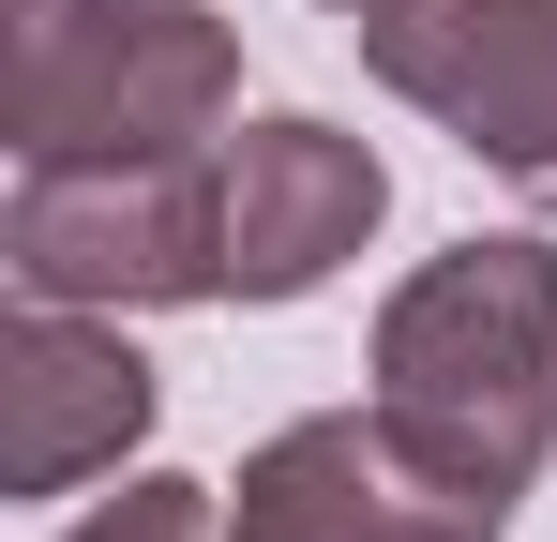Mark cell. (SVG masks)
Wrapping results in <instances>:
<instances>
[{
  "instance_id": "obj_2",
  "label": "cell",
  "mask_w": 557,
  "mask_h": 542,
  "mask_svg": "<svg viewBox=\"0 0 557 542\" xmlns=\"http://www.w3.org/2000/svg\"><path fill=\"white\" fill-rule=\"evenodd\" d=\"M242 106V46L196 0H0L15 167H182Z\"/></svg>"
},
{
  "instance_id": "obj_4",
  "label": "cell",
  "mask_w": 557,
  "mask_h": 542,
  "mask_svg": "<svg viewBox=\"0 0 557 542\" xmlns=\"http://www.w3.org/2000/svg\"><path fill=\"white\" fill-rule=\"evenodd\" d=\"M332 15L467 167L557 211V0H332Z\"/></svg>"
},
{
  "instance_id": "obj_1",
  "label": "cell",
  "mask_w": 557,
  "mask_h": 542,
  "mask_svg": "<svg viewBox=\"0 0 557 542\" xmlns=\"http://www.w3.org/2000/svg\"><path fill=\"white\" fill-rule=\"evenodd\" d=\"M376 422L467 497H528L557 438V242H453L376 317Z\"/></svg>"
},
{
  "instance_id": "obj_6",
  "label": "cell",
  "mask_w": 557,
  "mask_h": 542,
  "mask_svg": "<svg viewBox=\"0 0 557 542\" xmlns=\"http://www.w3.org/2000/svg\"><path fill=\"white\" fill-rule=\"evenodd\" d=\"M211 181H226V301H317L376 242V211H392V167L362 136L301 121V106L257 121V136H226Z\"/></svg>"
},
{
  "instance_id": "obj_7",
  "label": "cell",
  "mask_w": 557,
  "mask_h": 542,
  "mask_svg": "<svg viewBox=\"0 0 557 542\" xmlns=\"http://www.w3.org/2000/svg\"><path fill=\"white\" fill-rule=\"evenodd\" d=\"M151 361L121 347V317L91 301H15V332H0V482L15 497H76L91 467L151 438Z\"/></svg>"
},
{
  "instance_id": "obj_3",
  "label": "cell",
  "mask_w": 557,
  "mask_h": 542,
  "mask_svg": "<svg viewBox=\"0 0 557 542\" xmlns=\"http://www.w3.org/2000/svg\"><path fill=\"white\" fill-rule=\"evenodd\" d=\"M0 271H15V301H91V317L226 301V181H211V151H182V167H15Z\"/></svg>"
},
{
  "instance_id": "obj_8",
  "label": "cell",
  "mask_w": 557,
  "mask_h": 542,
  "mask_svg": "<svg viewBox=\"0 0 557 542\" xmlns=\"http://www.w3.org/2000/svg\"><path fill=\"white\" fill-rule=\"evenodd\" d=\"M61 542H226V513H211V482H121L91 528H61Z\"/></svg>"
},
{
  "instance_id": "obj_5",
  "label": "cell",
  "mask_w": 557,
  "mask_h": 542,
  "mask_svg": "<svg viewBox=\"0 0 557 542\" xmlns=\"http://www.w3.org/2000/svg\"><path fill=\"white\" fill-rule=\"evenodd\" d=\"M497 528H512V497L437 482L376 407L286 422V438L226 482V542H497Z\"/></svg>"
}]
</instances>
